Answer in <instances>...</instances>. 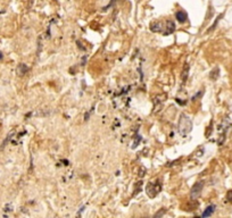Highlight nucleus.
Wrapping results in <instances>:
<instances>
[{
  "mask_svg": "<svg viewBox=\"0 0 232 218\" xmlns=\"http://www.w3.org/2000/svg\"><path fill=\"white\" fill-rule=\"evenodd\" d=\"M178 130H179V133L182 134V135H187L192 130V122L190 119V117H188L185 114H181L180 115Z\"/></svg>",
  "mask_w": 232,
  "mask_h": 218,
  "instance_id": "f257e3e1",
  "label": "nucleus"
},
{
  "mask_svg": "<svg viewBox=\"0 0 232 218\" xmlns=\"http://www.w3.org/2000/svg\"><path fill=\"white\" fill-rule=\"evenodd\" d=\"M167 99V95L166 93H160V94H156L154 98H153V105H154V110H153V114H158L160 109L163 108L164 103Z\"/></svg>",
  "mask_w": 232,
  "mask_h": 218,
  "instance_id": "f03ea898",
  "label": "nucleus"
},
{
  "mask_svg": "<svg viewBox=\"0 0 232 218\" xmlns=\"http://www.w3.org/2000/svg\"><path fill=\"white\" fill-rule=\"evenodd\" d=\"M160 191H162V184L159 181H155V182H150L147 184L146 193L149 198H155Z\"/></svg>",
  "mask_w": 232,
  "mask_h": 218,
  "instance_id": "7ed1b4c3",
  "label": "nucleus"
},
{
  "mask_svg": "<svg viewBox=\"0 0 232 218\" xmlns=\"http://www.w3.org/2000/svg\"><path fill=\"white\" fill-rule=\"evenodd\" d=\"M202 188H204V182H202V181H199V182L195 184L191 188V191H190V199L193 201L197 200L199 196H200V193H202Z\"/></svg>",
  "mask_w": 232,
  "mask_h": 218,
  "instance_id": "20e7f679",
  "label": "nucleus"
},
{
  "mask_svg": "<svg viewBox=\"0 0 232 218\" xmlns=\"http://www.w3.org/2000/svg\"><path fill=\"white\" fill-rule=\"evenodd\" d=\"M164 29H165V23L160 21H156L153 22L150 24V30L155 33H162L163 34Z\"/></svg>",
  "mask_w": 232,
  "mask_h": 218,
  "instance_id": "39448f33",
  "label": "nucleus"
},
{
  "mask_svg": "<svg viewBox=\"0 0 232 218\" xmlns=\"http://www.w3.org/2000/svg\"><path fill=\"white\" fill-rule=\"evenodd\" d=\"M174 31H175V24H174V22L171 21V19H167V21L165 22V29H164L163 35L171 34Z\"/></svg>",
  "mask_w": 232,
  "mask_h": 218,
  "instance_id": "423d86ee",
  "label": "nucleus"
},
{
  "mask_svg": "<svg viewBox=\"0 0 232 218\" xmlns=\"http://www.w3.org/2000/svg\"><path fill=\"white\" fill-rule=\"evenodd\" d=\"M29 71H30L29 66H26V65L23 64V63L18 65L17 68H16V73H17V75H19V76H24Z\"/></svg>",
  "mask_w": 232,
  "mask_h": 218,
  "instance_id": "0eeeda50",
  "label": "nucleus"
},
{
  "mask_svg": "<svg viewBox=\"0 0 232 218\" xmlns=\"http://www.w3.org/2000/svg\"><path fill=\"white\" fill-rule=\"evenodd\" d=\"M175 17L176 19H178V22L185 23V22H187V19H188V14L185 13V10H179V12L175 14Z\"/></svg>",
  "mask_w": 232,
  "mask_h": 218,
  "instance_id": "6e6552de",
  "label": "nucleus"
},
{
  "mask_svg": "<svg viewBox=\"0 0 232 218\" xmlns=\"http://www.w3.org/2000/svg\"><path fill=\"white\" fill-rule=\"evenodd\" d=\"M189 69H190V66L188 63H185V66H183V69H182V74H181V77H182V82L185 83L187 81V78H188V75H189Z\"/></svg>",
  "mask_w": 232,
  "mask_h": 218,
  "instance_id": "1a4fd4ad",
  "label": "nucleus"
},
{
  "mask_svg": "<svg viewBox=\"0 0 232 218\" xmlns=\"http://www.w3.org/2000/svg\"><path fill=\"white\" fill-rule=\"evenodd\" d=\"M215 208H216V207H215L214 205L208 206L206 209H205V211H204V213L202 214V217H209V216H212V215H213V213L215 211Z\"/></svg>",
  "mask_w": 232,
  "mask_h": 218,
  "instance_id": "9d476101",
  "label": "nucleus"
},
{
  "mask_svg": "<svg viewBox=\"0 0 232 218\" xmlns=\"http://www.w3.org/2000/svg\"><path fill=\"white\" fill-rule=\"evenodd\" d=\"M219 68H215L213 69L211 72V74H209V77H211L213 81H215V80H217V77H219Z\"/></svg>",
  "mask_w": 232,
  "mask_h": 218,
  "instance_id": "9b49d317",
  "label": "nucleus"
},
{
  "mask_svg": "<svg viewBox=\"0 0 232 218\" xmlns=\"http://www.w3.org/2000/svg\"><path fill=\"white\" fill-rule=\"evenodd\" d=\"M165 213H166V210H165V209H164V210H159L158 213H156V214H155V216H156V217H158V216H163Z\"/></svg>",
  "mask_w": 232,
  "mask_h": 218,
  "instance_id": "f8f14e48",
  "label": "nucleus"
},
{
  "mask_svg": "<svg viewBox=\"0 0 232 218\" xmlns=\"http://www.w3.org/2000/svg\"><path fill=\"white\" fill-rule=\"evenodd\" d=\"M227 199H228L230 202H232V190H230L228 192V194H227Z\"/></svg>",
  "mask_w": 232,
  "mask_h": 218,
  "instance_id": "ddd939ff",
  "label": "nucleus"
},
{
  "mask_svg": "<svg viewBox=\"0 0 232 218\" xmlns=\"http://www.w3.org/2000/svg\"><path fill=\"white\" fill-rule=\"evenodd\" d=\"M2 58H4V55H2V52L0 51V60L2 59Z\"/></svg>",
  "mask_w": 232,
  "mask_h": 218,
  "instance_id": "4468645a",
  "label": "nucleus"
}]
</instances>
